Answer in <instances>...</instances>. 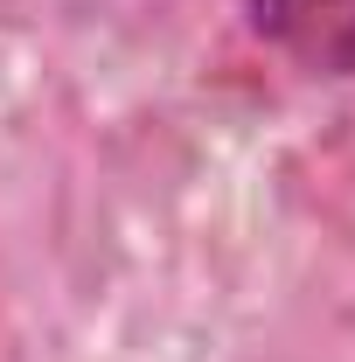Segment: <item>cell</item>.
<instances>
[{"instance_id":"cell-1","label":"cell","mask_w":355,"mask_h":362,"mask_svg":"<svg viewBox=\"0 0 355 362\" xmlns=\"http://www.w3.org/2000/svg\"><path fill=\"white\" fill-rule=\"evenodd\" d=\"M251 35L313 77H355V0H251Z\"/></svg>"}]
</instances>
